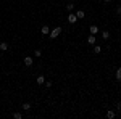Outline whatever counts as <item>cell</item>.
<instances>
[{
  "label": "cell",
  "mask_w": 121,
  "mask_h": 119,
  "mask_svg": "<svg viewBox=\"0 0 121 119\" xmlns=\"http://www.w3.org/2000/svg\"><path fill=\"white\" fill-rule=\"evenodd\" d=\"M116 110H121V103H116Z\"/></svg>",
  "instance_id": "cell-19"
},
{
  "label": "cell",
  "mask_w": 121,
  "mask_h": 119,
  "mask_svg": "<svg viewBox=\"0 0 121 119\" xmlns=\"http://www.w3.org/2000/svg\"><path fill=\"white\" fill-rule=\"evenodd\" d=\"M120 81H121V79H120Z\"/></svg>",
  "instance_id": "cell-22"
},
{
  "label": "cell",
  "mask_w": 121,
  "mask_h": 119,
  "mask_svg": "<svg viewBox=\"0 0 121 119\" xmlns=\"http://www.w3.org/2000/svg\"><path fill=\"white\" fill-rule=\"evenodd\" d=\"M116 13H118V15L121 16V7H118V8H116Z\"/></svg>",
  "instance_id": "cell-18"
},
{
  "label": "cell",
  "mask_w": 121,
  "mask_h": 119,
  "mask_svg": "<svg viewBox=\"0 0 121 119\" xmlns=\"http://www.w3.org/2000/svg\"><path fill=\"white\" fill-rule=\"evenodd\" d=\"M61 31H63V29L60 28V26H56L53 31H50V34H48V36H50V39H55V37H58L60 34H61Z\"/></svg>",
  "instance_id": "cell-1"
},
{
  "label": "cell",
  "mask_w": 121,
  "mask_h": 119,
  "mask_svg": "<svg viewBox=\"0 0 121 119\" xmlns=\"http://www.w3.org/2000/svg\"><path fill=\"white\" fill-rule=\"evenodd\" d=\"M13 118L15 119H21V113H13Z\"/></svg>",
  "instance_id": "cell-16"
},
{
  "label": "cell",
  "mask_w": 121,
  "mask_h": 119,
  "mask_svg": "<svg viewBox=\"0 0 121 119\" xmlns=\"http://www.w3.org/2000/svg\"><path fill=\"white\" fill-rule=\"evenodd\" d=\"M89 31H91V34H94V36H95V34H97V32H99V28H97V26H95V24H92V26H91V28H89Z\"/></svg>",
  "instance_id": "cell-5"
},
{
  "label": "cell",
  "mask_w": 121,
  "mask_h": 119,
  "mask_svg": "<svg viewBox=\"0 0 121 119\" xmlns=\"http://www.w3.org/2000/svg\"><path fill=\"white\" fill-rule=\"evenodd\" d=\"M40 32H42L44 36H48V34H50V28H48V26H42V28H40Z\"/></svg>",
  "instance_id": "cell-4"
},
{
  "label": "cell",
  "mask_w": 121,
  "mask_h": 119,
  "mask_svg": "<svg viewBox=\"0 0 121 119\" xmlns=\"http://www.w3.org/2000/svg\"><path fill=\"white\" fill-rule=\"evenodd\" d=\"M69 2H71V0H69Z\"/></svg>",
  "instance_id": "cell-21"
},
{
  "label": "cell",
  "mask_w": 121,
  "mask_h": 119,
  "mask_svg": "<svg viewBox=\"0 0 121 119\" xmlns=\"http://www.w3.org/2000/svg\"><path fill=\"white\" fill-rule=\"evenodd\" d=\"M42 55V52L40 50H34V56H40Z\"/></svg>",
  "instance_id": "cell-17"
},
{
  "label": "cell",
  "mask_w": 121,
  "mask_h": 119,
  "mask_svg": "<svg viewBox=\"0 0 121 119\" xmlns=\"http://www.w3.org/2000/svg\"><path fill=\"white\" fill-rule=\"evenodd\" d=\"M103 2H112V0H103Z\"/></svg>",
  "instance_id": "cell-20"
},
{
  "label": "cell",
  "mask_w": 121,
  "mask_h": 119,
  "mask_svg": "<svg viewBox=\"0 0 121 119\" xmlns=\"http://www.w3.org/2000/svg\"><path fill=\"white\" fill-rule=\"evenodd\" d=\"M87 42H89V44H95V36H94V34H91V36L87 37Z\"/></svg>",
  "instance_id": "cell-8"
},
{
  "label": "cell",
  "mask_w": 121,
  "mask_h": 119,
  "mask_svg": "<svg viewBox=\"0 0 121 119\" xmlns=\"http://www.w3.org/2000/svg\"><path fill=\"white\" fill-rule=\"evenodd\" d=\"M23 61H24L26 66H32V56H24V60H23Z\"/></svg>",
  "instance_id": "cell-3"
},
{
  "label": "cell",
  "mask_w": 121,
  "mask_h": 119,
  "mask_svg": "<svg viewBox=\"0 0 121 119\" xmlns=\"http://www.w3.org/2000/svg\"><path fill=\"white\" fill-rule=\"evenodd\" d=\"M76 16H78V19H81V18L86 16V13H84L82 10H78V11H76Z\"/></svg>",
  "instance_id": "cell-6"
},
{
  "label": "cell",
  "mask_w": 121,
  "mask_h": 119,
  "mask_svg": "<svg viewBox=\"0 0 121 119\" xmlns=\"http://www.w3.org/2000/svg\"><path fill=\"white\" fill-rule=\"evenodd\" d=\"M108 37H110V32H108V31H102V39L103 40H107Z\"/></svg>",
  "instance_id": "cell-7"
},
{
  "label": "cell",
  "mask_w": 121,
  "mask_h": 119,
  "mask_svg": "<svg viewBox=\"0 0 121 119\" xmlns=\"http://www.w3.org/2000/svg\"><path fill=\"white\" fill-rule=\"evenodd\" d=\"M121 79V68H118L116 69V81H120Z\"/></svg>",
  "instance_id": "cell-14"
},
{
  "label": "cell",
  "mask_w": 121,
  "mask_h": 119,
  "mask_svg": "<svg viewBox=\"0 0 121 119\" xmlns=\"http://www.w3.org/2000/svg\"><path fill=\"white\" fill-rule=\"evenodd\" d=\"M68 21H69L71 24H74L76 21H78V16H76V13H69V15H68Z\"/></svg>",
  "instance_id": "cell-2"
},
{
  "label": "cell",
  "mask_w": 121,
  "mask_h": 119,
  "mask_svg": "<svg viewBox=\"0 0 121 119\" xmlns=\"http://www.w3.org/2000/svg\"><path fill=\"white\" fill-rule=\"evenodd\" d=\"M21 108H23L24 111H29V110H31V103H23V106H21Z\"/></svg>",
  "instance_id": "cell-9"
},
{
  "label": "cell",
  "mask_w": 121,
  "mask_h": 119,
  "mask_svg": "<svg viewBox=\"0 0 121 119\" xmlns=\"http://www.w3.org/2000/svg\"><path fill=\"white\" fill-rule=\"evenodd\" d=\"M100 52H102V47H100V45L94 47V53H100Z\"/></svg>",
  "instance_id": "cell-13"
},
{
  "label": "cell",
  "mask_w": 121,
  "mask_h": 119,
  "mask_svg": "<svg viewBox=\"0 0 121 119\" xmlns=\"http://www.w3.org/2000/svg\"><path fill=\"white\" fill-rule=\"evenodd\" d=\"M7 48H8V44H5V42H2V44H0V50H2V52H5Z\"/></svg>",
  "instance_id": "cell-11"
},
{
  "label": "cell",
  "mask_w": 121,
  "mask_h": 119,
  "mask_svg": "<svg viewBox=\"0 0 121 119\" xmlns=\"http://www.w3.org/2000/svg\"><path fill=\"white\" fill-rule=\"evenodd\" d=\"M37 84L39 85H40V84H45V77H44V76H39L37 77Z\"/></svg>",
  "instance_id": "cell-10"
},
{
  "label": "cell",
  "mask_w": 121,
  "mask_h": 119,
  "mask_svg": "<svg viewBox=\"0 0 121 119\" xmlns=\"http://www.w3.org/2000/svg\"><path fill=\"white\" fill-rule=\"evenodd\" d=\"M115 116H116V114H115V111H108V113H107V118H108V119H113Z\"/></svg>",
  "instance_id": "cell-12"
},
{
  "label": "cell",
  "mask_w": 121,
  "mask_h": 119,
  "mask_svg": "<svg viewBox=\"0 0 121 119\" xmlns=\"http://www.w3.org/2000/svg\"><path fill=\"white\" fill-rule=\"evenodd\" d=\"M66 10H68V11H73V10H74V5H73V3H68V5H66Z\"/></svg>",
  "instance_id": "cell-15"
}]
</instances>
